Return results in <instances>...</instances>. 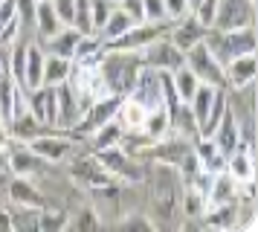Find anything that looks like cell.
Returning a JSON list of instances; mask_svg holds the SVG:
<instances>
[{"label": "cell", "mask_w": 258, "mask_h": 232, "mask_svg": "<svg viewBox=\"0 0 258 232\" xmlns=\"http://www.w3.org/2000/svg\"><path fill=\"white\" fill-rule=\"evenodd\" d=\"M145 186H148V218L154 220V226L157 229L174 226V215H180V192H183L177 168L165 162H148Z\"/></svg>", "instance_id": "1"}, {"label": "cell", "mask_w": 258, "mask_h": 232, "mask_svg": "<svg viewBox=\"0 0 258 232\" xmlns=\"http://www.w3.org/2000/svg\"><path fill=\"white\" fill-rule=\"evenodd\" d=\"M140 67V52H122V49H105V55L99 61V73L105 76L107 90L116 96H128Z\"/></svg>", "instance_id": "2"}, {"label": "cell", "mask_w": 258, "mask_h": 232, "mask_svg": "<svg viewBox=\"0 0 258 232\" xmlns=\"http://www.w3.org/2000/svg\"><path fill=\"white\" fill-rule=\"evenodd\" d=\"M206 44L215 52V58L226 64L229 58L244 55V52H255V26H241V29H229V32H218L209 29Z\"/></svg>", "instance_id": "3"}, {"label": "cell", "mask_w": 258, "mask_h": 232, "mask_svg": "<svg viewBox=\"0 0 258 232\" xmlns=\"http://www.w3.org/2000/svg\"><path fill=\"white\" fill-rule=\"evenodd\" d=\"M24 145L32 151V154H38L47 165H61V162H67L73 154H76V139H73L67 131H58V128L49 131V134H41V137L29 139Z\"/></svg>", "instance_id": "4"}, {"label": "cell", "mask_w": 258, "mask_h": 232, "mask_svg": "<svg viewBox=\"0 0 258 232\" xmlns=\"http://www.w3.org/2000/svg\"><path fill=\"white\" fill-rule=\"evenodd\" d=\"M183 55H186V61H183V64H186V67L191 70L200 81L215 84V87H226V79H223V64L215 58V52L209 49V44H206V41L188 46Z\"/></svg>", "instance_id": "5"}, {"label": "cell", "mask_w": 258, "mask_h": 232, "mask_svg": "<svg viewBox=\"0 0 258 232\" xmlns=\"http://www.w3.org/2000/svg\"><path fill=\"white\" fill-rule=\"evenodd\" d=\"M171 29V21H142L134 23L128 32L116 38L113 44H107V49H122V52H142L145 46L157 41V38H165Z\"/></svg>", "instance_id": "6"}, {"label": "cell", "mask_w": 258, "mask_h": 232, "mask_svg": "<svg viewBox=\"0 0 258 232\" xmlns=\"http://www.w3.org/2000/svg\"><path fill=\"white\" fill-rule=\"evenodd\" d=\"M70 165H67V174H70V180L79 189H84V192H93V189H99V186L110 183L113 177L99 165V160L93 157V151H84V154H73Z\"/></svg>", "instance_id": "7"}, {"label": "cell", "mask_w": 258, "mask_h": 232, "mask_svg": "<svg viewBox=\"0 0 258 232\" xmlns=\"http://www.w3.org/2000/svg\"><path fill=\"white\" fill-rule=\"evenodd\" d=\"M241 26H255V0H218L212 29L229 32Z\"/></svg>", "instance_id": "8"}, {"label": "cell", "mask_w": 258, "mask_h": 232, "mask_svg": "<svg viewBox=\"0 0 258 232\" xmlns=\"http://www.w3.org/2000/svg\"><path fill=\"white\" fill-rule=\"evenodd\" d=\"M140 61H142V67L157 70V73H174L177 67H183L186 55H183V49H177V46L168 41V35H165V38H157V41H151V44L142 49Z\"/></svg>", "instance_id": "9"}, {"label": "cell", "mask_w": 258, "mask_h": 232, "mask_svg": "<svg viewBox=\"0 0 258 232\" xmlns=\"http://www.w3.org/2000/svg\"><path fill=\"white\" fill-rule=\"evenodd\" d=\"M6 197L12 200V206H26V209H41L49 203L47 195L38 189L35 177H21V174H15L6 183Z\"/></svg>", "instance_id": "10"}, {"label": "cell", "mask_w": 258, "mask_h": 232, "mask_svg": "<svg viewBox=\"0 0 258 232\" xmlns=\"http://www.w3.org/2000/svg\"><path fill=\"white\" fill-rule=\"evenodd\" d=\"M258 73V61L255 52H244V55H235L223 64V79H226V90H241L246 84L255 81Z\"/></svg>", "instance_id": "11"}, {"label": "cell", "mask_w": 258, "mask_h": 232, "mask_svg": "<svg viewBox=\"0 0 258 232\" xmlns=\"http://www.w3.org/2000/svg\"><path fill=\"white\" fill-rule=\"evenodd\" d=\"M55 93H58V131H70L79 122V116L84 113L79 90L70 81H61V84H55Z\"/></svg>", "instance_id": "12"}, {"label": "cell", "mask_w": 258, "mask_h": 232, "mask_svg": "<svg viewBox=\"0 0 258 232\" xmlns=\"http://www.w3.org/2000/svg\"><path fill=\"white\" fill-rule=\"evenodd\" d=\"M206 35H209V29L203 26V23H198L195 18H191V12H188L186 18H180V21H171V29H168V41L177 46V49H183L186 52L188 46L200 44V41H206Z\"/></svg>", "instance_id": "13"}, {"label": "cell", "mask_w": 258, "mask_h": 232, "mask_svg": "<svg viewBox=\"0 0 258 232\" xmlns=\"http://www.w3.org/2000/svg\"><path fill=\"white\" fill-rule=\"evenodd\" d=\"M128 96L134 102H140L142 107H154V104H163L160 102V73L148 67H140L137 79L131 84Z\"/></svg>", "instance_id": "14"}, {"label": "cell", "mask_w": 258, "mask_h": 232, "mask_svg": "<svg viewBox=\"0 0 258 232\" xmlns=\"http://www.w3.org/2000/svg\"><path fill=\"white\" fill-rule=\"evenodd\" d=\"M9 171L21 174V177H41V174L49 171V165L38 154H32L26 145H15V139H12V148H9Z\"/></svg>", "instance_id": "15"}, {"label": "cell", "mask_w": 258, "mask_h": 232, "mask_svg": "<svg viewBox=\"0 0 258 232\" xmlns=\"http://www.w3.org/2000/svg\"><path fill=\"white\" fill-rule=\"evenodd\" d=\"M6 128H9V137H12L15 142H29V139L41 137V134L55 131V128L44 125V122H41L35 113H29V110H18V113L12 116V122H9Z\"/></svg>", "instance_id": "16"}, {"label": "cell", "mask_w": 258, "mask_h": 232, "mask_svg": "<svg viewBox=\"0 0 258 232\" xmlns=\"http://www.w3.org/2000/svg\"><path fill=\"white\" fill-rule=\"evenodd\" d=\"M238 218H241V200L218 203V206H209L203 212L200 226H206V229H235L238 226Z\"/></svg>", "instance_id": "17"}, {"label": "cell", "mask_w": 258, "mask_h": 232, "mask_svg": "<svg viewBox=\"0 0 258 232\" xmlns=\"http://www.w3.org/2000/svg\"><path fill=\"white\" fill-rule=\"evenodd\" d=\"M191 148H195V154H198V160H200V168L206 174H223L226 171V154L215 145L212 137H198L191 142Z\"/></svg>", "instance_id": "18"}, {"label": "cell", "mask_w": 258, "mask_h": 232, "mask_svg": "<svg viewBox=\"0 0 258 232\" xmlns=\"http://www.w3.org/2000/svg\"><path fill=\"white\" fill-rule=\"evenodd\" d=\"M44 46L35 44V41H29L26 44V61H24V81H21V87L24 90H32V87H41L44 84Z\"/></svg>", "instance_id": "19"}, {"label": "cell", "mask_w": 258, "mask_h": 232, "mask_svg": "<svg viewBox=\"0 0 258 232\" xmlns=\"http://www.w3.org/2000/svg\"><path fill=\"white\" fill-rule=\"evenodd\" d=\"M212 139H215V145H218L223 154H232V151L241 148V137H238V116H235V110L226 107V113L221 116L218 128L212 131Z\"/></svg>", "instance_id": "20"}, {"label": "cell", "mask_w": 258, "mask_h": 232, "mask_svg": "<svg viewBox=\"0 0 258 232\" xmlns=\"http://www.w3.org/2000/svg\"><path fill=\"white\" fill-rule=\"evenodd\" d=\"M142 137L157 142V139H163L171 134V113H168V107L165 104H154L145 110V122H142Z\"/></svg>", "instance_id": "21"}, {"label": "cell", "mask_w": 258, "mask_h": 232, "mask_svg": "<svg viewBox=\"0 0 258 232\" xmlns=\"http://www.w3.org/2000/svg\"><path fill=\"white\" fill-rule=\"evenodd\" d=\"M58 29H61V21L55 15V9H52V3L49 0H38L35 3V44L49 41Z\"/></svg>", "instance_id": "22"}, {"label": "cell", "mask_w": 258, "mask_h": 232, "mask_svg": "<svg viewBox=\"0 0 258 232\" xmlns=\"http://www.w3.org/2000/svg\"><path fill=\"white\" fill-rule=\"evenodd\" d=\"M125 137V128L119 125V119L113 116L110 122H105L102 128H96L90 137H84L82 142L87 145V151H102V148H110V145H119Z\"/></svg>", "instance_id": "23"}, {"label": "cell", "mask_w": 258, "mask_h": 232, "mask_svg": "<svg viewBox=\"0 0 258 232\" xmlns=\"http://www.w3.org/2000/svg\"><path fill=\"white\" fill-rule=\"evenodd\" d=\"M226 174L232 177L235 183L255 180V154H249V151H244V148L226 154Z\"/></svg>", "instance_id": "24"}, {"label": "cell", "mask_w": 258, "mask_h": 232, "mask_svg": "<svg viewBox=\"0 0 258 232\" xmlns=\"http://www.w3.org/2000/svg\"><path fill=\"white\" fill-rule=\"evenodd\" d=\"M79 38L82 32L76 29V26H61L58 32L52 35L49 41H44V52H52V55H64V58H73V49L79 44Z\"/></svg>", "instance_id": "25"}, {"label": "cell", "mask_w": 258, "mask_h": 232, "mask_svg": "<svg viewBox=\"0 0 258 232\" xmlns=\"http://www.w3.org/2000/svg\"><path fill=\"white\" fill-rule=\"evenodd\" d=\"M102 226H105V220H102V215H99V209L93 203L79 206L67 218V229H73V232H96V229H102Z\"/></svg>", "instance_id": "26"}, {"label": "cell", "mask_w": 258, "mask_h": 232, "mask_svg": "<svg viewBox=\"0 0 258 232\" xmlns=\"http://www.w3.org/2000/svg\"><path fill=\"white\" fill-rule=\"evenodd\" d=\"M206 209H209L206 195L200 189H195V186H183V192H180V215L188 220H200Z\"/></svg>", "instance_id": "27"}, {"label": "cell", "mask_w": 258, "mask_h": 232, "mask_svg": "<svg viewBox=\"0 0 258 232\" xmlns=\"http://www.w3.org/2000/svg\"><path fill=\"white\" fill-rule=\"evenodd\" d=\"M206 200H209V206H218V203H232V200H238V183H235L226 171L215 174V177H212V186H209Z\"/></svg>", "instance_id": "28"}, {"label": "cell", "mask_w": 258, "mask_h": 232, "mask_svg": "<svg viewBox=\"0 0 258 232\" xmlns=\"http://www.w3.org/2000/svg\"><path fill=\"white\" fill-rule=\"evenodd\" d=\"M221 90V87H215V84H206V81H200V87L195 90V96L188 99V107H191V113L198 119V134H200V125L206 122V116L212 110V102H215V93Z\"/></svg>", "instance_id": "29"}, {"label": "cell", "mask_w": 258, "mask_h": 232, "mask_svg": "<svg viewBox=\"0 0 258 232\" xmlns=\"http://www.w3.org/2000/svg\"><path fill=\"white\" fill-rule=\"evenodd\" d=\"M70 70H73V58H64V55H52L47 52L44 58V84H61V81L70 79Z\"/></svg>", "instance_id": "30"}, {"label": "cell", "mask_w": 258, "mask_h": 232, "mask_svg": "<svg viewBox=\"0 0 258 232\" xmlns=\"http://www.w3.org/2000/svg\"><path fill=\"white\" fill-rule=\"evenodd\" d=\"M131 26H134V23H131V18L128 15H125V12L119 9H113L110 12V15H107V21H105V26H102V29H99V38H102V41H105V44H113V41H116V38H122V35L128 32Z\"/></svg>", "instance_id": "31"}, {"label": "cell", "mask_w": 258, "mask_h": 232, "mask_svg": "<svg viewBox=\"0 0 258 232\" xmlns=\"http://www.w3.org/2000/svg\"><path fill=\"white\" fill-rule=\"evenodd\" d=\"M145 110H148V107H142L140 102H134L131 96H125L122 104H119V110H116L119 125L125 128V131H140L142 122H145Z\"/></svg>", "instance_id": "32"}, {"label": "cell", "mask_w": 258, "mask_h": 232, "mask_svg": "<svg viewBox=\"0 0 258 232\" xmlns=\"http://www.w3.org/2000/svg\"><path fill=\"white\" fill-rule=\"evenodd\" d=\"M67 218H70V212H64L61 206H47L38 209V232H61L67 229Z\"/></svg>", "instance_id": "33"}, {"label": "cell", "mask_w": 258, "mask_h": 232, "mask_svg": "<svg viewBox=\"0 0 258 232\" xmlns=\"http://www.w3.org/2000/svg\"><path fill=\"white\" fill-rule=\"evenodd\" d=\"M171 81H174L177 99H180V102H186V104H188V99L195 96V90L200 87V79L186 67V64H183V67H177L174 73H171Z\"/></svg>", "instance_id": "34"}, {"label": "cell", "mask_w": 258, "mask_h": 232, "mask_svg": "<svg viewBox=\"0 0 258 232\" xmlns=\"http://www.w3.org/2000/svg\"><path fill=\"white\" fill-rule=\"evenodd\" d=\"M116 226L119 229H128V232H151V229H157L145 209H128V212H122L119 220H116Z\"/></svg>", "instance_id": "35"}, {"label": "cell", "mask_w": 258, "mask_h": 232, "mask_svg": "<svg viewBox=\"0 0 258 232\" xmlns=\"http://www.w3.org/2000/svg\"><path fill=\"white\" fill-rule=\"evenodd\" d=\"M41 93H44V125L58 128V93L52 84H41Z\"/></svg>", "instance_id": "36"}, {"label": "cell", "mask_w": 258, "mask_h": 232, "mask_svg": "<svg viewBox=\"0 0 258 232\" xmlns=\"http://www.w3.org/2000/svg\"><path fill=\"white\" fill-rule=\"evenodd\" d=\"M9 218H12V229H35L38 232V209H26V206H15L9 209Z\"/></svg>", "instance_id": "37"}, {"label": "cell", "mask_w": 258, "mask_h": 232, "mask_svg": "<svg viewBox=\"0 0 258 232\" xmlns=\"http://www.w3.org/2000/svg\"><path fill=\"white\" fill-rule=\"evenodd\" d=\"M116 9V0H90V23H93V32H99L105 26L107 15Z\"/></svg>", "instance_id": "38"}, {"label": "cell", "mask_w": 258, "mask_h": 232, "mask_svg": "<svg viewBox=\"0 0 258 232\" xmlns=\"http://www.w3.org/2000/svg\"><path fill=\"white\" fill-rule=\"evenodd\" d=\"M76 9H73V26L82 35L93 32V23H90V0H73Z\"/></svg>", "instance_id": "39"}, {"label": "cell", "mask_w": 258, "mask_h": 232, "mask_svg": "<svg viewBox=\"0 0 258 232\" xmlns=\"http://www.w3.org/2000/svg\"><path fill=\"white\" fill-rule=\"evenodd\" d=\"M215 12H218V0H198V3L191 6V18H195L198 23H203L206 29H212Z\"/></svg>", "instance_id": "40"}, {"label": "cell", "mask_w": 258, "mask_h": 232, "mask_svg": "<svg viewBox=\"0 0 258 232\" xmlns=\"http://www.w3.org/2000/svg\"><path fill=\"white\" fill-rule=\"evenodd\" d=\"M116 6L131 18V23H142L145 12H142V0H116Z\"/></svg>", "instance_id": "41"}, {"label": "cell", "mask_w": 258, "mask_h": 232, "mask_svg": "<svg viewBox=\"0 0 258 232\" xmlns=\"http://www.w3.org/2000/svg\"><path fill=\"white\" fill-rule=\"evenodd\" d=\"M145 21H168L165 18V0H142Z\"/></svg>", "instance_id": "42"}, {"label": "cell", "mask_w": 258, "mask_h": 232, "mask_svg": "<svg viewBox=\"0 0 258 232\" xmlns=\"http://www.w3.org/2000/svg\"><path fill=\"white\" fill-rule=\"evenodd\" d=\"M191 6H188V0H165V18L168 21H180V18H186Z\"/></svg>", "instance_id": "43"}, {"label": "cell", "mask_w": 258, "mask_h": 232, "mask_svg": "<svg viewBox=\"0 0 258 232\" xmlns=\"http://www.w3.org/2000/svg\"><path fill=\"white\" fill-rule=\"evenodd\" d=\"M12 229V218H9V209L0 206V232H9Z\"/></svg>", "instance_id": "44"}, {"label": "cell", "mask_w": 258, "mask_h": 232, "mask_svg": "<svg viewBox=\"0 0 258 232\" xmlns=\"http://www.w3.org/2000/svg\"><path fill=\"white\" fill-rule=\"evenodd\" d=\"M195 3H198V0H188V6H195Z\"/></svg>", "instance_id": "45"}]
</instances>
